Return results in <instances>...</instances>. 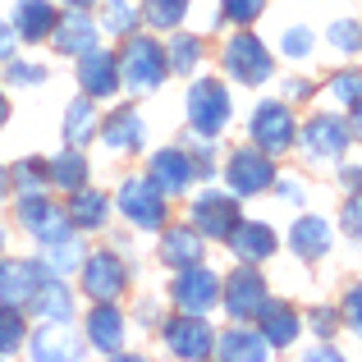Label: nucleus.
<instances>
[{
  "label": "nucleus",
  "mask_w": 362,
  "mask_h": 362,
  "mask_svg": "<svg viewBox=\"0 0 362 362\" xmlns=\"http://www.w3.org/2000/svg\"><path fill=\"white\" fill-rule=\"evenodd\" d=\"M115 69H119V88L147 97V92H156L160 83H165V74H170L165 46H160L156 37H133V33H129L124 51L115 55Z\"/></svg>",
  "instance_id": "nucleus-1"
},
{
  "label": "nucleus",
  "mask_w": 362,
  "mask_h": 362,
  "mask_svg": "<svg viewBox=\"0 0 362 362\" xmlns=\"http://www.w3.org/2000/svg\"><path fill=\"white\" fill-rule=\"evenodd\" d=\"M188 124L202 138H221V129L230 124V92L221 78H197L188 88Z\"/></svg>",
  "instance_id": "nucleus-2"
},
{
  "label": "nucleus",
  "mask_w": 362,
  "mask_h": 362,
  "mask_svg": "<svg viewBox=\"0 0 362 362\" xmlns=\"http://www.w3.org/2000/svg\"><path fill=\"white\" fill-rule=\"evenodd\" d=\"M170 298H175L179 312H193V317H206V312L221 303V275L206 271L202 262L179 266L175 284H170Z\"/></svg>",
  "instance_id": "nucleus-3"
},
{
  "label": "nucleus",
  "mask_w": 362,
  "mask_h": 362,
  "mask_svg": "<svg viewBox=\"0 0 362 362\" xmlns=\"http://www.w3.org/2000/svg\"><path fill=\"white\" fill-rule=\"evenodd\" d=\"M221 60H225V74H230V78H239V83H247V88L266 83V78H271V69H275V60H271V51H266V42H262V37H252V33L230 37Z\"/></svg>",
  "instance_id": "nucleus-4"
},
{
  "label": "nucleus",
  "mask_w": 362,
  "mask_h": 362,
  "mask_svg": "<svg viewBox=\"0 0 362 362\" xmlns=\"http://www.w3.org/2000/svg\"><path fill=\"white\" fill-rule=\"evenodd\" d=\"M119 211H124V221L138 225V230H160L165 216H170V202L151 179H124L119 184Z\"/></svg>",
  "instance_id": "nucleus-5"
},
{
  "label": "nucleus",
  "mask_w": 362,
  "mask_h": 362,
  "mask_svg": "<svg viewBox=\"0 0 362 362\" xmlns=\"http://www.w3.org/2000/svg\"><path fill=\"white\" fill-rule=\"evenodd\" d=\"M83 293H88L92 303H115L124 289H129V266H124L119 252H92L83 257Z\"/></svg>",
  "instance_id": "nucleus-6"
},
{
  "label": "nucleus",
  "mask_w": 362,
  "mask_h": 362,
  "mask_svg": "<svg viewBox=\"0 0 362 362\" xmlns=\"http://www.w3.org/2000/svg\"><path fill=\"white\" fill-rule=\"evenodd\" d=\"M247 133H252V147H257V151H266V156H280V151L293 147V133H298V124H293V115H289V106H284V101H262V106L252 110Z\"/></svg>",
  "instance_id": "nucleus-7"
},
{
  "label": "nucleus",
  "mask_w": 362,
  "mask_h": 362,
  "mask_svg": "<svg viewBox=\"0 0 362 362\" xmlns=\"http://www.w3.org/2000/svg\"><path fill=\"white\" fill-rule=\"evenodd\" d=\"M271 160L275 156H266V151H257V147H239L230 156V165H225V179H230V188L239 197H257V193H266V188L275 184Z\"/></svg>",
  "instance_id": "nucleus-8"
},
{
  "label": "nucleus",
  "mask_w": 362,
  "mask_h": 362,
  "mask_svg": "<svg viewBox=\"0 0 362 362\" xmlns=\"http://www.w3.org/2000/svg\"><path fill=\"white\" fill-rule=\"evenodd\" d=\"M293 138L303 142V151H308V160H335L339 151L349 147V138H354V129H349L344 119L335 115H312L308 124H303Z\"/></svg>",
  "instance_id": "nucleus-9"
},
{
  "label": "nucleus",
  "mask_w": 362,
  "mask_h": 362,
  "mask_svg": "<svg viewBox=\"0 0 362 362\" xmlns=\"http://www.w3.org/2000/svg\"><path fill=\"white\" fill-rule=\"evenodd\" d=\"M211 344H216V335H211V326H206V317H193V312H179V317H170L165 321V349L175 358H211Z\"/></svg>",
  "instance_id": "nucleus-10"
},
{
  "label": "nucleus",
  "mask_w": 362,
  "mask_h": 362,
  "mask_svg": "<svg viewBox=\"0 0 362 362\" xmlns=\"http://www.w3.org/2000/svg\"><path fill=\"white\" fill-rule=\"evenodd\" d=\"M221 298H225V312H230L234 321H252L266 303V280L252 266H239V271L221 284Z\"/></svg>",
  "instance_id": "nucleus-11"
},
{
  "label": "nucleus",
  "mask_w": 362,
  "mask_h": 362,
  "mask_svg": "<svg viewBox=\"0 0 362 362\" xmlns=\"http://www.w3.org/2000/svg\"><path fill=\"white\" fill-rule=\"evenodd\" d=\"M18 225H23L33 239H55V234H64L69 230V216H64V206H55V202H46L42 193H18Z\"/></svg>",
  "instance_id": "nucleus-12"
},
{
  "label": "nucleus",
  "mask_w": 362,
  "mask_h": 362,
  "mask_svg": "<svg viewBox=\"0 0 362 362\" xmlns=\"http://www.w3.org/2000/svg\"><path fill=\"white\" fill-rule=\"evenodd\" d=\"M51 37H55V51L60 55H83V51H92V46L101 42V23L88 14V9H69V14H55Z\"/></svg>",
  "instance_id": "nucleus-13"
},
{
  "label": "nucleus",
  "mask_w": 362,
  "mask_h": 362,
  "mask_svg": "<svg viewBox=\"0 0 362 362\" xmlns=\"http://www.w3.org/2000/svg\"><path fill=\"white\" fill-rule=\"evenodd\" d=\"M193 175H197V160L188 156L184 147H160L156 156H151V175L147 179L165 197H175V193H184V188L193 184Z\"/></svg>",
  "instance_id": "nucleus-14"
},
{
  "label": "nucleus",
  "mask_w": 362,
  "mask_h": 362,
  "mask_svg": "<svg viewBox=\"0 0 362 362\" xmlns=\"http://www.w3.org/2000/svg\"><path fill=\"white\" fill-rule=\"evenodd\" d=\"M78 88L88 92L92 101L97 97H115L119 92V69H115V55L92 46V51L78 55Z\"/></svg>",
  "instance_id": "nucleus-15"
},
{
  "label": "nucleus",
  "mask_w": 362,
  "mask_h": 362,
  "mask_svg": "<svg viewBox=\"0 0 362 362\" xmlns=\"http://www.w3.org/2000/svg\"><path fill=\"white\" fill-rule=\"evenodd\" d=\"M234 221H239V202L225 193H202L193 202V230L202 239H225L234 230Z\"/></svg>",
  "instance_id": "nucleus-16"
},
{
  "label": "nucleus",
  "mask_w": 362,
  "mask_h": 362,
  "mask_svg": "<svg viewBox=\"0 0 362 362\" xmlns=\"http://www.w3.org/2000/svg\"><path fill=\"white\" fill-rule=\"evenodd\" d=\"M225 239H230L234 257L247 262V266L275 257V243H280V239H275V230H271V225H262V221H234V230L225 234Z\"/></svg>",
  "instance_id": "nucleus-17"
},
{
  "label": "nucleus",
  "mask_w": 362,
  "mask_h": 362,
  "mask_svg": "<svg viewBox=\"0 0 362 362\" xmlns=\"http://www.w3.org/2000/svg\"><path fill=\"white\" fill-rule=\"evenodd\" d=\"M46 266L42 262H0V303L9 308H28V298L37 293Z\"/></svg>",
  "instance_id": "nucleus-18"
},
{
  "label": "nucleus",
  "mask_w": 362,
  "mask_h": 362,
  "mask_svg": "<svg viewBox=\"0 0 362 362\" xmlns=\"http://www.w3.org/2000/svg\"><path fill=\"white\" fill-rule=\"evenodd\" d=\"M211 354L225 362H262V358H271V344L262 339V330H247V321H234V330H225L216 339Z\"/></svg>",
  "instance_id": "nucleus-19"
},
{
  "label": "nucleus",
  "mask_w": 362,
  "mask_h": 362,
  "mask_svg": "<svg viewBox=\"0 0 362 362\" xmlns=\"http://www.w3.org/2000/svg\"><path fill=\"white\" fill-rule=\"evenodd\" d=\"M124 312L115 303H97V308L88 312V344L97 349V354H119L124 349Z\"/></svg>",
  "instance_id": "nucleus-20"
},
{
  "label": "nucleus",
  "mask_w": 362,
  "mask_h": 362,
  "mask_svg": "<svg viewBox=\"0 0 362 362\" xmlns=\"http://www.w3.org/2000/svg\"><path fill=\"white\" fill-rule=\"evenodd\" d=\"M28 308H33L37 317H46V321H55V326H64V321L74 317V293H69V284H64L60 275L46 271L42 284H37V293L28 298Z\"/></svg>",
  "instance_id": "nucleus-21"
},
{
  "label": "nucleus",
  "mask_w": 362,
  "mask_h": 362,
  "mask_svg": "<svg viewBox=\"0 0 362 362\" xmlns=\"http://www.w3.org/2000/svg\"><path fill=\"white\" fill-rule=\"evenodd\" d=\"M165 230V225H160ZM206 257V239L193 230V225H179V230H165V239H160V262L165 266H193V262H202Z\"/></svg>",
  "instance_id": "nucleus-22"
},
{
  "label": "nucleus",
  "mask_w": 362,
  "mask_h": 362,
  "mask_svg": "<svg viewBox=\"0 0 362 362\" xmlns=\"http://www.w3.org/2000/svg\"><path fill=\"white\" fill-rule=\"evenodd\" d=\"M9 28H14V37H23V42H42L55 28V5L51 0H18Z\"/></svg>",
  "instance_id": "nucleus-23"
},
{
  "label": "nucleus",
  "mask_w": 362,
  "mask_h": 362,
  "mask_svg": "<svg viewBox=\"0 0 362 362\" xmlns=\"http://www.w3.org/2000/svg\"><path fill=\"white\" fill-rule=\"evenodd\" d=\"M97 133H101V142H106L110 151H119V156H124V151H138L142 147V133H147V129H142V115H138V110L124 106V110H115V115L101 124Z\"/></svg>",
  "instance_id": "nucleus-24"
},
{
  "label": "nucleus",
  "mask_w": 362,
  "mask_h": 362,
  "mask_svg": "<svg viewBox=\"0 0 362 362\" xmlns=\"http://www.w3.org/2000/svg\"><path fill=\"white\" fill-rule=\"evenodd\" d=\"M257 321H262V339L271 349H289L298 339V317H293L289 303H262Z\"/></svg>",
  "instance_id": "nucleus-25"
},
{
  "label": "nucleus",
  "mask_w": 362,
  "mask_h": 362,
  "mask_svg": "<svg viewBox=\"0 0 362 362\" xmlns=\"http://www.w3.org/2000/svg\"><path fill=\"white\" fill-rule=\"evenodd\" d=\"M289 243H293V252H298L303 262H317V257L330 252V225L321 221V216H303V221L293 225Z\"/></svg>",
  "instance_id": "nucleus-26"
},
{
  "label": "nucleus",
  "mask_w": 362,
  "mask_h": 362,
  "mask_svg": "<svg viewBox=\"0 0 362 362\" xmlns=\"http://www.w3.org/2000/svg\"><path fill=\"white\" fill-rule=\"evenodd\" d=\"M64 216H69L74 230H101L110 216V202L101 193H88V188H74V202L64 206Z\"/></svg>",
  "instance_id": "nucleus-27"
},
{
  "label": "nucleus",
  "mask_w": 362,
  "mask_h": 362,
  "mask_svg": "<svg viewBox=\"0 0 362 362\" xmlns=\"http://www.w3.org/2000/svg\"><path fill=\"white\" fill-rule=\"evenodd\" d=\"M37 362H64V358H78V339L69 335V330H55V326H46V330H37L33 335V349H28Z\"/></svg>",
  "instance_id": "nucleus-28"
},
{
  "label": "nucleus",
  "mask_w": 362,
  "mask_h": 362,
  "mask_svg": "<svg viewBox=\"0 0 362 362\" xmlns=\"http://www.w3.org/2000/svg\"><path fill=\"white\" fill-rule=\"evenodd\" d=\"M46 184H51V188H64V193L83 188V184H88V160H83L78 151H64V156L46 160Z\"/></svg>",
  "instance_id": "nucleus-29"
},
{
  "label": "nucleus",
  "mask_w": 362,
  "mask_h": 362,
  "mask_svg": "<svg viewBox=\"0 0 362 362\" xmlns=\"http://www.w3.org/2000/svg\"><path fill=\"white\" fill-rule=\"evenodd\" d=\"M42 247H46V271H51V275H69L74 266L83 262V243H78V234H74V230L46 239Z\"/></svg>",
  "instance_id": "nucleus-30"
},
{
  "label": "nucleus",
  "mask_w": 362,
  "mask_h": 362,
  "mask_svg": "<svg viewBox=\"0 0 362 362\" xmlns=\"http://www.w3.org/2000/svg\"><path fill=\"white\" fill-rule=\"evenodd\" d=\"M101 129L97 110H92V97H78L69 110H64V138L74 142V147H83V142H92V133Z\"/></svg>",
  "instance_id": "nucleus-31"
},
{
  "label": "nucleus",
  "mask_w": 362,
  "mask_h": 362,
  "mask_svg": "<svg viewBox=\"0 0 362 362\" xmlns=\"http://www.w3.org/2000/svg\"><path fill=\"white\" fill-rule=\"evenodd\" d=\"M188 5H193V0H142L138 18H147L151 28H160V33H165V28H179L188 18Z\"/></svg>",
  "instance_id": "nucleus-32"
},
{
  "label": "nucleus",
  "mask_w": 362,
  "mask_h": 362,
  "mask_svg": "<svg viewBox=\"0 0 362 362\" xmlns=\"http://www.w3.org/2000/svg\"><path fill=\"white\" fill-rule=\"evenodd\" d=\"M197 55H202V37L179 33L175 42L165 46V64H170V74H193V69H197Z\"/></svg>",
  "instance_id": "nucleus-33"
},
{
  "label": "nucleus",
  "mask_w": 362,
  "mask_h": 362,
  "mask_svg": "<svg viewBox=\"0 0 362 362\" xmlns=\"http://www.w3.org/2000/svg\"><path fill=\"white\" fill-rule=\"evenodd\" d=\"M28 339V326H23V312L9 308V303H0V358L18 354Z\"/></svg>",
  "instance_id": "nucleus-34"
},
{
  "label": "nucleus",
  "mask_w": 362,
  "mask_h": 362,
  "mask_svg": "<svg viewBox=\"0 0 362 362\" xmlns=\"http://www.w3.org/2000/svg\"><path fill=\"white\" fill-rule=\"evenodd\" d=\"M101 28H106V33H119V37H129L133 28H138V5H133V0H106V14H101Z\"/></svg>",
  "instance_id": "nucleus-35"
},
{
  "label": "nucleus",
  "mask_w": 362,
  "mask_h": 362,
  "mask_svg": "<svg viewBox=\"0 0 362 362\" xmlns=\"http://www.w3.org/2000/svg\"><path fill=\"white\" fill-rule=\"evenodd\" d=\"M280 51L289 55V60H312V51H317V33H312L308 23H293V28H284V37H280Z\"/></svg>",
  "instance_id": "nucleus-36"
},
{
  "label": "nucleus",
  "mask_w": 362,
  "mask_h": 362,
  "mask_svg": "<svg viewBox=\"0 0 362 362\" xmlns=\"http://www.w3.org/2000/svg\"><path fill=\"white\" fill-rule=\"evenodd\" d=\"M14 184H18V193H42L46 188V160H18Z\"/></svg>",
  "instance_id": "nucleus-37"
},
{
  "label": "nucleus",
  "mask_w": 362,
  "mask_h": 362,
  "mask_svg": "<svg viewBox=\"0 0 362 362\" xmlns=\"http://www.w3.org/2000/svg\"><path fill=\"white\" fill-rule=\"evenodd\" d=\"M262 5H266V0H221V14L230 18V23L247 28V23H257V18H262Z\"/></svg>",
  "instance_id": "nucleus-38"
},
{
  "label": "nucleus",
  "mask_w": 362,
  "mask_h": 362,
  "mask_svg": "<svg viewBox=\"0 0 362 362\" xmlns=\"http://www.w3.org/2000/svg\"><path fill=\"white\" fill-rule=\"evenodd\" d=\"M330 97H335L339 106L358 110V74L354 69H349V74H335V78H330Z\"/></svg>",
  "instance_id": "nucleus-39"
},
{
  "label": "nucleus",
  "mask_w": 362,
  "mask_h": 362,
  "mask_svg": "<svg viewBox=\"0 0 362 362\" xmlns=\"http://www.w3.org/2000/svg\"><path fill=\"white\" fill-rule=\"evenodd\" d=\"M330 42H335L339 55H354V51H358V23H354V18H335V28H330Z\"/></svg>",
  "instance_id": "nucleus-40"
},
{
  "label": "nucleus",
  "mask_w": 362,
  "mask_h": 362,
  "mask_svg": "<svg viewBox=\"0 0 362 362\" xmlns=\"http://www.w3.org/2000/svg\"><path fill=\"white\" fill-rule=\"evenodd\" d=\"M9 83L14 88H37V83H46V69L42 64H28V60H14L9 64Z\"/></svg>",
  "instance_id": "nucleus-41"
},
{
  "label": "nucleus",
  "mask_w": 362,
  "mask_h": 362,
  "mask_svg": "<svg viewBox=\"0 0 362 362\" xmlns=\"http://www.w3.org/2000/svg\"><path fill=\"white\" fill-rule=\"evenodd\" d=\"M344 230H349V239L362 234V202L358 197H349V206H344Z\"/></svg>",
  "instance_id": "nucleus-42"
},
{
  "label": "nucleus",
  "mask_w": 362,
  "mask_h": 362,
  "mask_svg": "<svg viewBox=\"0 0 362 362\" xmlns=\"http://www.w3.org/2000/svg\"><path fill=\"white\" fill-rule=\"evenodd\" d=\"M362 289H358V284H354V289H349V298H344V317H349V326H354L358 330V321H362Z\"/></svg>",
  "instance_id": "nucleus-43"
},
{
  "label": "nucleus",
  "mask_w": 362,
  "mask_h": 362,
  "mask_svg": "<svg viewBox=\"0 0 362 362\" xmlns=\"http://www.w3.org/2000/svg\"><path fill=\"white\" fill-rule=\"evenodd\" d=\"M275 193H280L284 202H303V184L298 179H275Z\"/></svg>",
  "instance_id": "nucleus-44"
},
{
  "label": "nucleus",
  "mask_w": 362,
  "mask_h": 362,
  "mask_svg": "<svg viewBox=\"0 0 362 362\" xmlns=\"http://www.w3.org/2000/svg\"><path fill=\"white\" fill-rule=\"evenodd\" d=\"M9 55H14V28L0 23V60H9Z\"/></svg>",
  "instance_id": "nucleus-45"
},
{
  "label": "nucleus",
  "mask_w": 362,
  "mask_h": 362,
  "mask_svg": "<svg viewBox=\"0 0 362 362\" xmlns=\"http://www.w3.org/2000/svg\"><path fill=\"white\" fill-rule=\"evenodd\" d=\"M312 326H317L321 335H330V330H335V317H330V312H317V317H312Z\"/></svg>",
  "instance_id": "nucleus-46"
},
{
  "label": "nucleus",
  "mask_w": 362,
  "mask_h": 362,
  "mask_svg": "<svg viewBox=\"0 0 362 362\" xmlns=\"http://www.w3.org/2000/svg\"><path fill=\"white\" fill-rule=\"evenodd\" d=\"M289 97H293V101H308V97H312V88H308L303 78H293V83H289Z\"/></svg>",
  "instance_id": "nucleus-47"
},
{
  "label": "nucleus",
  "mask_w": 362,
  "mask_h": 362,
  "mask_svg": "<svg viewBox=\"0 0 362 362\" xmlns=\"http://www.w3.org/2000/svg\"><path fill=\"white\" fill-rule=\"evenodd\" d=\"M308 358H326V362H339V354H335V349H312Z\"/></svg>",
  "instance_id": "nucleus-48"
},
{
  "label": "nucleus",
  "mask_w": 362,
  "mask_h": 362,
  "mask_svg": "<svg viewBox=\"0 0 362 362\" xmlns=\"http://www.w3.org/2000/svg\"><path fill=\"white\" fill-rule=\"evenodd\" d=\"M5 119H9V101H5V92H0V129H5Z\"/></svg>",
  "instance_id": "nucleus-49"
},
{
  "label": "nucleus",
  "mask_w": 362,
  "mask_h": 362,
  "mask_svg": "<svg viewBox=\"0 0 362 362\" xmlns=\"http://www.w3.org/2000/svg\"><path fill=\"white\" fill-rule=\"evenodd\" d=\"M64 5H69V9H88L92 0H64Z\"/></svg>",
  "instance_id": "nucleus-50"
},
{
  "label": "nucleus",
  "mask_w": 362,
  "mask_h": 362,
  "mask_svg": "<svg viewBox=\"0 0 362 362\" xmlns=\"http://www.w3.org/2000/svg\"><path fill=\"white\" fill-rule=\"evenodd\" d=\"M0 197H5V170H0Z\"/></svg>",
  "instance_id": "nucleus-51"
},
{
  "label": "nucleus",
  "mask_w": 362,
  "mask_h": 362,
  "mask_svg": "<svg viewBox=\"0 0 362 362\" xmlns=\"http://www.w3.org/2000/svg\"><path fill=\"white\" fill-rule=\"evenodd\" d=\"M0 247H5V230H0Z\"/></svg>",
  "instance_id": "nucleus-52"
}]
</instances>
